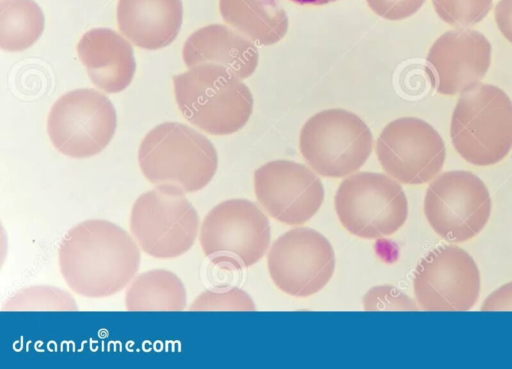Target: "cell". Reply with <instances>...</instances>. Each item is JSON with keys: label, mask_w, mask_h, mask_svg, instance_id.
<instances>
[{"label": "cell", "mask_w": 512, "mask_h": 369, "mask_svg": "<svg viewBox=\"0 0 512 369\" xmlns=\"http://www.w3.org/2000/svg\"><path fill=\"white\" fill-rule=\"evenodd\" d=\"M427 72L436 91L456 95L477 86L491 62V45L480 32L456 29L442 34L431 46Z\"/></svg>", "instance_id": "15"}, {"label": "cell", "mask_w": 512, "mask_h": 369, "mask_svg": "<svg viewBox=\"0 0 512 369\" xmlns=\"http://www.w3.org/2000/svg\"><path fill=\"white\" fill-rule=\"evenodd\" d=\"M140 247L125 229L104 219L72 227L58 247V264L66 284L88 298L123 290L138 272Z\"/></svg>", "instance_id": "1"}, {"label": "cell", "mask_w": 512, "mask_h": 369, "mask_svg": "<svg viewBox=\"0 0 512 369\" xmlns=\"http://www.w3.org/2000/svg\"><path fill=\"white\" fill-rule=\"evenodd\" d=\"M274 284L294 297H307L320 291L332 278L335 253L320 232L298 227L279 236L267 255Z\"/></svg>", "instance_id": "11"}, {"label": "cell", "mask_w": 512, "mask_h": 369, "mask_svg": "<svg viewBox=\"0 0 512 369\" xmlns=\"http://www.w3.org/2000/svg\"><path fill=\"white\" fill-rule=\"evenodd\" d=\"M376 155L383 170L403 184L420 185L442 169L446 150L442 137L416 117L389 122L376 141Z\"/></svg>", "instance_id": "12"}, {"label": "cell", "mask_w": 512, "mask_h": 369, "mask_svg": "<svg viewBox=\"0 0 512 369\" xmlns=\"http://www.w3.org/2000/svg\"><path fill=\"white\" fill-rule=\"evenodd\" d=\"M129 226L144 253L157 259H171L185 254L194 245L199 216L185 193L155 187L135 200Z\"/></svg>", "instance_id": "8"}, {"label": "cell", "mask_w": 512, "mask_h": 369, "mask_svg": "<svg viewBox=\"0 0 512 369\" xmlns=\"http://www.w3.org/2000/svg\"><path fill=\"white\" fill-rule=\"evenodd\" d=\"M369 8L378 16L397 21L416 13L426 0H366Z\"/></svg>", "instance_id": "26"}, {"label": "cell", "mask_w": 512, "mask_h": 369, "mask_svg": "<svg viewBox=\"0 0 512 369\" xmlns=\"http://www.w3.org/2000/svg\"><path fill=\"white\" fill-rule=\"evenodd\" d=\"M223 20L260 45H273L287 33L288 17L279 0H219Z\"/></svg>", "instance_id": "19"}, {"label": "cell", "mask_w": 512, "mask_h": 369, "mask_svg": "<svg viewBox=\"0 0 512 369\" xmlns=\"http://www.w3.org/2000/svg\"><path fill=\"white\" fill-rule=\"evenodd\" d=\"M117 126L113 103L101 92L81 88L67 92L53 104L47 131L62 154L84 159L100 153L112 140Z\"/></svg>", "instance_id": "9"}, {"label": "cell", "mask_w": 512, "mask_h": 369, "mask_svg": "<svg viewBox=\"0 0 512 369\" xmlns=\"http://www.w3.org/2000/svg\"><path fill=\"white\" fill-rule=\"evenodd\" d=\"M482 311H511L512 282L504 284L492 292L483 302Z\"/></svg>", "instance_id": "27"}, {"label": "cell", "mask_w": 512, "mask_h": 369, "mask_svg": "<svg viewBox=\"0 0 512 369\" xmlns=\"http://www.w3.org/2000/svg\"><path fill=\"white\" fill-rule=\"evenodd\" d=\"M365 311L418 310L413 299L392 285L371 287L362 298Z\"/></svg>", "instance_id": "25"}, {"label": "cell", "mask_w": 512, "mask_h": 369, "mask_svg": "<svg viewBox=\"0 0 512 369\" xmlns=\"http://www.w3.org/2000/svg\"><path fill=\"white\" fill-rule=\"evenodd\" d=\"M450 136L467 162L498 163L512 149V101L491 84H478L462 93L452 114Z\"/></svg>", "instance_id": "4"}, {"label": "cell", "mask_w": 512, "mask_h": 369, "mask_svg": "<svg viewBox=\"0 0 512 369\" xmlns=\"http://www.w3.org/2000/svg\"><path fill=\"white\" fill-rule=\"evenodd\" d=\"M182 57L188 68L217 64L242 80L254 73L259 60L250 39L222 24H210L192 33L184 43Z\"/></svg>", "instance_id": "17"}, {"label": "cell", "mask_w": 512, "mask_h": 369, "mask_svg": "<svg viewBox=\"0 0 512 369\" xmlns=\"http://www.w3.org/2000/svg\"><path fill=\"white\" fill-rule=\"evenodd\" d=\"M77 53L91 81L107 93H118L129 86L136 62L131 44L116 31L95 28L77 44Z\"/></svg>", "instance_id": "16"}, {"label": "cell", "mask_w": 512, "mask_h": 369, "mask_svg": "<svg viewBox=\"0 0 512 369\" xmlns=\"http://www.w3.org/2000/svg\"><path fill=\"white\" fill-rule=\"evenodd\" d=\"M252 298L237 287H220L200 293L189 307L190 311H252Z\"/></svg>", "instance_id": "24"}, {"label": "cell", "mask_w": 512, "mask_h": 369, "mask_svg": "<svg viewBox=\"0 0 512 369\" xmlns=\"http://www.w3.org/2000/svg\"><path fill=\"white\" fill-rule=\"evenodd\" d=\"M255 196L264 210L287 225L310 220L324 200L319 177L307 166L290 160H273L254 172Z\"/></svg>", "instance_id": "14"}, {"label": "cell", "mask_w": 512, "mask_h": 369, "mask_svg": "<svg viewBox=\"0 0 512 369\" xmlns=\"http://www.w3.org/2000/svg\"><path fill=\"white\" fill-rule=\"evenodd\" d=\"M44 15L33 0H0V46L9 52L31 47L44 30Z\"/></svg>", "instance_id": "21"}, {"label": "cell", "mask_w": 512, "mask_h": 369, "mask_svg": "<svg viewBox=\"0 0 512 369\" xmlns=\"http://www.w3.org/2000/svg\"><path fill=\"white\" fill-rule=\"evenodd\" d=\"M495 20L503 36L512 43V0H500L497 3Z\"/></svg>", "instance_id": "28"}, {"label": "cell", "mask_w": 512, "mask_h": 369, "mask_svg": "<svg viewBox=\"0 0 512 369\" xmlns=\"http://www.w3.org/2000/svg\"><path fill=\"white\" fill-rule=\"evenodd\" d=\"M121 33L137 47L157 50L170 45L183 21L182 0H118Z\"/></svg>", "instance_id": "18"}, {"label": "cell", "mask_w": 512, "mask_h": 369, "mask_svg": "<svg viewBox=\"0 0 512 369\" xmlns=\"http://www.w3.org/2000/svg\"><path fill=\"white\" fill-rule=\"evenodd\" d=\"M299 148L313 171L323 177L341 178L365 164L373 149V136L353 112L327 109L305 122Z\"/></svg>", "instance_id": "5"}, {"label": "cell", "mask_w": 512, "mask_h": 369, "mask_svg": "<svg viewBox=\"0 0 512 369\" xmlns=\"http://www.w3.org/2000/svg\"><path fill=\"white\" fill-rule=\"evenodd\" d=\"M413 288L423 310L467 311L478 300L480 272L465 250L455 245H441L418 263Z\"/></svg>", "instance_id": "13"}, {"label": "cell", "mask_w": 512, "mask_h": 369, "mask_svg": "<svg viewBox=\"0 0 512 369\" xmlns=\"http://www.w3.org/2000/svg\"><path fill=\"white\" fill-rule=\"evenodd\" d=\"M2 311H76L72 295L56 286L33 285L21 288L2 305Z\"/></svg>", "instance_id": "22"}, {"label": "cell", "mask_w": 512, "mask_h": 369, "mask_svg": "<svg viewBox=\"0 0 512 369\" xmlns=\"http://www.w3.org/2000/svg\"><path fill=\"white\" fill-rule=\"evenodd\" d=\"M175 99L185 119L211 135L243 128L253 96L236 74L217 64H200L173 77Z\"/></svg>", "instance_id": "3"}, {"label": "cell", "mask_w": 512, "mask_h": 369, "mask_svg": "<svg viewBox=\"0 0 512 369\" xmlns=\"http://www.w3.org/2000/svg\"><path fill=\"white\" fill-rule=\"evenodd\" d=\"M491 213V199L484 182L470 171L440 174L427 188L424 214L432 229L450 242L476 236Z\"/></svg>", "instance_id": "10"}, {"label": "cell", "mask_w": 512, "mask_h": 369, "mask_svg": "<svg viewBox=\"0 0 512 369\" xmlns=\"http://www.w3.org/2000/svg\"><path fill=\"white\" fill-rule=\"evenodd\" d=\"M342 226L364 239L394 234L406 222L408 202L401 185L389 175L357 172L345 178L334 198Z\"/></svg>", "instance_id": "7"}, {"label": "cell", "mask_w": 512, "mask_h": 369, "mask_svg": "<svg viewBox=\"0 0 512 369\" xmlns=\"http://www.w3.org/2000/svg\"><path fill=\"white\" fill-rule=\"evenodd\" d=\"M270 238L268 218L247 199H229L214 206L199 232L202 251L212 264L239 270L264 256Z\"/></svg>", "instance_id": "6"}, {"label": "cell", "mask_w": 512, "mask_h": 369, "mask_svg": "<svg viewBox=\"0 0 512 369\" xmlns=\"http://www.w3.org/2000/svg\"><path fill=\"white\" fill-rule=\"evenodd\" d=\"M295 3L301 4V5H324L331 2H335L337 0H291Z\"/></svg>", "instance_id": "29"}, {"label": "cell", "mask_w": 512, "mask_h": 369, "mask_svg": "<svg viewBox=\"0 0 512 369\" xmlns=\"http://www.w3.org/2000/svg\"><path fill=\"white\" fill-rule=\"evenodd\" d=\"M432 3L444 22L457 27L482 21L492 7V0H432Z\"/></svg>", "instance_id": "23"}, {"label": "cell", "mask_w": 512, "mask_h": 369, "mask_svg": "<svg viewBox=\"0 0 512 369\" xmlns=\"http://www.w3.org/2000/svg\"><path fill=\"white\" fill-rule=\"evenodd\" d=\"M187 304L182 280L167 269H152L136 275L125 293L128 311H182Z\"/></svg>", "instance_id": "20"}, {"label": "cell", "mask_w": 512, "mask_h": 369, "mask_svg": "<svg viewBox=\"0 0 512 369\" xmlns=\"http://www.w3.org/2000/svg\"><path fill=\"white\" fill-rule=\"evenodd\" d=\"M138 164L155 187L186 194L208 185L217 171L218 155L212 142L194 128L180 122H164L141 141Z\"/></svg>", "instance_id": "2"}]
</instances>
